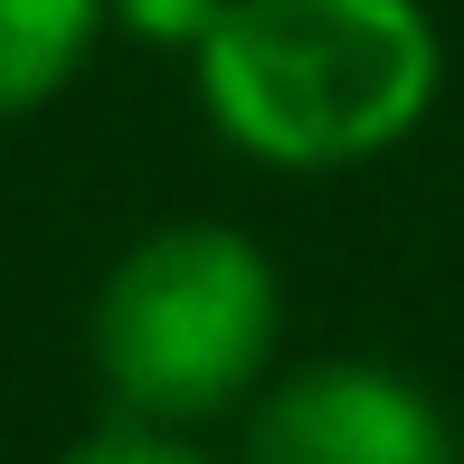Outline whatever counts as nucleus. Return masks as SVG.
<instances>
[{
  "mask_svg": "<svg viewBox=\"0 0 464 464\" xmlns=\"http://www.w3.org/2000/svg\"><path fill=\"white\" fill-rule=\"evenodd\" d=\"M199 104L266 171H351L427 123L446 38L417 0H227Z\"/></svg>",
  "mask_w": 464,
  "mask_h": 464,
  "instance_id": "f257e3e1",
  "label": "nucleus"
},
{
  "mask_svg": "<svg viewBox=\"0 0 464 464\" xmlns=\"http://www.w3.org/2000/svg\"><path fill=\"white\" fill-rule=\"evenodd\" d=\"M276 323H285V294H276V266L256 256V237H237L218 218H180L114 256L86 342L114 408L133 427L180 436L199 417H227L266 379Z\"/></svg>",
  "mask_w": 464,
  "mask_h": 464,
  "instance_id": "f03ea898",
  "label": "nucleus"
},
{
  "mask_svg": "<svg viewBox=\"0 0 464 464\" xmlns=\"http://www.w3.org/2000/svg\"><path fill=\"white\" fill-rule=\"evenodd\" d=\"M246 464H455V436L417 379L313 361L246 408Z\"/></svg>",
  "mask_w": 464,
  "mask_h": 464,
  "instance_id": "7ed1b4c3",
  "label": "nucleus"
},
{
  "mask_svg": "<svg viewBox=\"0 0 464 464\" xmlns=\"http://www.w3.org/2000/svg\"><path fill=\"white\" fill-rule=\"evenodd\" d=\"M114 0H0V123L38 114L76 67L95 57V29Z\"/></svg>",
  "mask_w": 464,
  "mask_h": 464,
  "instance_id": "20e7f679",
  "label": "nucleus"
},
{
  "mask_svg": "<svg viewBox=\"0 0 464 464\" xmlns=\"http://www.w3.org/2000/svg\"><path fill=\"white\" fill-rule=\"evenodd\" d=\"M114 19L133 38H152V48H208V29L227 19V0H114Z\"/></svg>",
  "mask_w": 464,
  "mask_h": 464,
  "instance_id": "39448f33",
  "label": "nucleus"
},
{
  "mask_svg": "<svg viewBox=\"0 0 464 464\" xmlns=\"http://www.w3.org/2000/svg\"><path fill=\"white\" fill-rule=\"evenodd\" d=\"M57 464H208V455L180 446L171 427H133V417H123V427H104V436H86V446H67Z\"/></svg>",
  "mask_w": 464,
  "mask_h": 464,
  "instance_id": "423d86ee",
  "label": "nucleus"
}]
</instances>
